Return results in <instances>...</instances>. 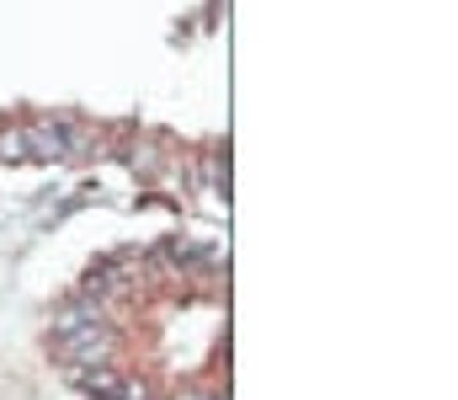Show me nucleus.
<instances>
[{"label":"nucleus","instance_id":"4","mask_svg":"<svg viewBox=\"0 0 458 400\" xmlns=\"http://www.w3.org/2000/svg\"><path fill=\"white\" fill-rule=\"evenodd\" d=\"M187 400H214V396H187Z\"/></svg>","mask_w":458,"mask_h":400},{"label":"nucleus","instance_id":"2","mask_svg":"<svg viewBox=\"0 0 458 400\" xmlns=\"http://www.w3.org/2000/svg\"><path fill=\"white\" fill-rule=\"evenodd\" d=\"M75 385L86 390V396H102V400H123V379L107 374V369H97V374H75Z\"/></svg>","mask_w":458,"mask_h":400},{"label":"nucleus","instance_id":"3","mask_svg":"<svg viewBox=\"0 0 458 400\" xmlns=\"http://www.w3.org/2000/svg\"><path fill=\"white\" fill-rule=\"evenodd\" d=\"M0 160H27V144H21V129L0 133Z\"/></svg>","mask_w":458,"mask_h":400},{"label":"nucleus","instance_id":"1","mask_svg":"<svg viewBox=\"0 0 458 400\" xmlns=\"http://www.w3.org/2000/svg\"><path fill=\"white\" fill-rule=\"evenodd\" d=\"M21 144H27V155H43V160L70 155V133L59 129V123H27L21 129Z\"/></svg>","mask_w":458,"mask_h":400}]
</instances>
